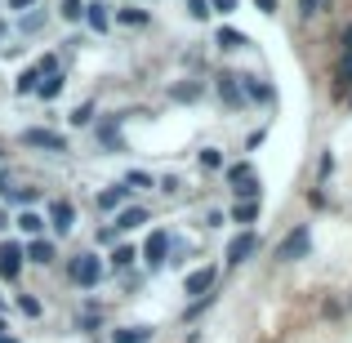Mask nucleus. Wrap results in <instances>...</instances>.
<instances>
[{
    "instance_id": "obj_35",
    "label": "nucleus",
    "mask_w": 352,
    "mask_h": 343,
    "mask_svg": "<svg viewBox=\"0 0 352 343\" xmlns=\"http://www.w3.org/2000/svg\"><path fill=\"white\" fill-rule=\"evenodd\" d=\"M210 9H219V14H232L236 0H210Z\"/></svg>"
},
{
    "instance_id": "obj_4",
    "label": "nucleus",
    "mask_w": 352,
    "mask_h": 343,
    "mask_svg": "<svg viewBox=\"0 0 352 343\" xmlns=\"http://www.w3.org/2000/svg\"><path fill=\"white\" fill-rule=\"evenodd\" d=\"M23 258H27V250L18 245V241H5V245H0V276L14 281V276L23 272Z\"/></svg>"
},
{
    "instance_id": "obj_43",
    "label": "nucleus",
    "mask_w": 352,
    "mask_h": 343,
    "mask_svg": "<svg viewBox=\"0 0 352 343\" xmlns=\"http://www.w3.org/2000/svg\"><path fill=\"white\" fill-rule=\"evenodd\" d=\"M0 156H5V147H0Z\"/></svg>"
},
{
    "instance_id": "obj_9",
    "label": "nucleus",
    "mask_w": 352,
    "mask_h": 343,
    "mask_svg": "<svg viewBox=\"0 0 352 343\" xmlns=\"http://www.w3.org/2000/svg\"><path fill=\"white\" fill-rule=\"evenodd\" d=\"M210 285H214V267H201V272H192L188 281H183V290H188V294H197V299H206V294H210Z\"/></svg>"
},
{
    "instance_id": "obj_22",
    "label": "nucleus",
    "mask_w": 352,
    "mask_h": 343,
    "mask_svg": "<svg viewBox=\"0 0 352 343\" xmlns=\"http://www.w3.org/2000/svg\"><path fill=\"white\" fill-rule=\"evenodd\" d=\"M197 161H201V170H219V165H223V152H219V147H201Z\"/></svg>"
},
{
    "instance_id": "obj_18",
    "label": "nucleus",
    "mask_w": 352,
    "mask_h": 343,
    "mask_svg": "<svg viewBox=\"0 0 352 343\" xmlns=\"http://www.w3.org/2000/svg\"><path fill=\"white\" fill-rule=\"evenodd\" d=\"M214 41H219V49H241V45H245V36H241L236 27H223V32H219Z\"/></svg>"
},
{
    "instance_id": "obj_38",
    "label": "nucleus",
    "mask_w": 352,
    "mask_h": 343,
    "mask_svg": "<svg viewBox=\"0 0 352 343\" xmlns=\"http://www.w3.org/2000/svg\"><path fill=\"white\" fill-rule=\"evenodd\" d=\"M36 0H9V9H32Z\"/></svg>"
},
{
    "instance_id": "obj_11",
    "label": "nucleus",
    "mask_w": 352,
    "mask_h": 343,
    "mask_svg": "<svg viewBox=\"0 0 352 343\" xmlns=\"http://www.w3.org/2000/svg\"><path fill=\"white\" fill-rule=\"evenodd\" d=\"M138 223H147V210L143 206H129V210H120V214H116V232H134Z\"/></svg>"
},
{
    "instance_id": "obj_16",
    "label": "nucleus",
    "mask_w": 352,
    "mask_h": 343,
    "mask_svg": "<svg viewBox=\"0 0 352 343\" xmlns=\"http://www.w3.org/2000/svg\"><path fill=\"white\" fill-rule=\"evenodd\" d=\"M116 23H125V27H143V23H147V9L125 5V9H116Z\"/></svg>"
},
{
    "instance_id": "obj_3",
    "label": "nucleus",
    "mask_w": 352,
    "mask_h": 343,
    "mask_svg": "<svg viewBox=\"0 0 352 343\" xmlns=\"http://www.w3.org/2000/svg\"><path fill=\"white\" fill-rule=\"evenodd\" d=\"M228 183H232L236 201H254L258 197V179H254L250 165H232V170H228Z\"/></svg>"
},
{
    "instance_id": "obj_37",
    "label": "nucleus",
    "mask_w": 352,
    "mask_h": 343,
    "mask_svg": "<svg viewBox=\"0 0 352 343\" xmlns=\"http://www.w3.org/2000/svg\"><path fill=\"white\" fill-rule=\"evenodd\" d=\"M0 343H18L14 335H9V326H5V321H0Z\"/></svg>"
},
{
    "instance_id": "obj_42",
    "label": "nucleus",
    "mask_w": 352,
    "mask_h": 343,
    "mask_svg": "<svg viewBox=\"0 0 352 343\" xmlns=\"http://www.w3.org/2000/svg\"><path fill=\"white\" fill-rule=\"evenodd\" d=\"M348 312H352V294H348Z\"/></svg>"
},
{
    "instance_id": "obj_19",
    "label": "nucleus",
    "mask_w": 352,
    "mask_h": 343,
    "mask_svg": "<svg viewBox=\"0 0 352 343\" xmlns=\"http://www.w3.org/2000/svg\"><path fill=\"white\" fill-rule=\"evenodd\" d=\"M85 14H89V27H94V32H103V27H107V5H103V0L85 5Z\"/></svg>"
},
{
    "instance_id": "obj_29",
    "label": "nucleus",
    "mask_w": 352,
    "mask_h": 343,
    "mask_svg": "<svg viewBox=\"0 0 352 343\" xmlns=\"http://www.w3.org/2000/svg\"><path fill=\"white\" fill-rule=\"evenodd\" d=\"M18 308H23V317H41V299H27V294H23Z\"/></svg>"
},
{
    "instance_id": "obj_39",
    "label": "nucleus",
    "mask_w": 352,
    "mask_h": 343,
    "mask_svg": "<svg viewBox=\"0 0 352 343\" xmlns=\"http://www.w3.org/2000/svg\"><path fill=\"white\" fill-rule=\"evenodd\" d=\"M344 49H348V54H352V23H348V27H344Z\"/></svg>"
},
{
    "instance_id": "obj_44",
    "label": "nucleus",
    "mask_w": 352,
    "mask_h": 343,
    "mask_svg": "<svg viewBox=\"0 0 352 343\" xmlns=\"http://www.w3.org/2000/svg\"><path fill=\"white\" fill-rule=\"evenodd\" d=\"M348 103H352V98H348Z\"/></svg>"
},
{
    "instance_id": "obj_10",
    "label": "nucleus",
    "mask_w": 352,
    "mask_h": 343,
    "mask_svg": "<svg viewBox=\"0 0 352 343\" xmlns=\"http://www.w3.org/2000/svg\"><path fill=\"white\" fill-rule=\"evenodd\" d=\"M214 89H219V98H223V107H241V98H245L241 85H236V76H228V71L214 80Z\"/></svg>"
},
{
    "instance_id": "obj_17",
    "label": "nucleus",
    "mask_w": 352,
    "mask_h": 343,
    "mask_svg": "<svg viewBox=\"0 0 352 343\" xmlns=\"http://www.w3.org/2000/svg\"><path fill=\"white\" fill-rule=\"evenodd\" d=\"M241 94L258 98V103H272V85H263V80H245V85H241Z\"/></svg>"
},
{
    "instance_id": "obj_14",
    "label": "nucleus",
    "mask_w": 352,
    "mask_h": 343,
    "mask_svg": "<svg viewBox=\"0 0 352 343\" xmlns=\"http://www.w3.org/2000/svg\"><path fill=\"white\" fill-rule=\"evenodd\" d=\"M147 339H152V326H125L112 335V343H147Z\"/></svg>"
},
{
    "instance_id": "obj_21",
    "label": "nucleus",
    "mask_w": 352,
    "mask_h": 343,
    "mask_svg": "<svg viewBox=\"0 0 352 343\" xmlns=\"http://www.w3.org/2000/svg\"><path fill=\"white\" fill-rule=\"evenodd\" d=\"M18 228H23V232H27V236H36V232H41V228H45V219H41V214H36V210H23V214H18Z\"/></svg>"
},
{
    "instance_id": "obj_13",
    "label": "nucleus",
    "mask_w": 352,
    "mask_h": 343,
    "mask_svg": "<svg viewBox=\"0 0 352 343\" xmlns=\"http://www.w3.org/2000/svg\"><path fill=\"white\" fill-rule=\"evenodd\" d=\"M125 197H134V192L125 188V183H116V188H107V192H98V210H116Z\"/></svg>"
},
{
    "instance_id": "obj_30",
    "label": "nucleus",
    "mask_w": 352,
    "mask_h": 343,
    "mask_svg": "<svg viewBox=\"0 0 352 343\" xmlns=\"http://www.w3.org/2000/svg\"><path fill=\"white\" fill-rule=\"evenodd\" d=\"M188 14H192V18H197V23H201V18L210 14V0H188Z\"/></svg>"
},
{
    "instance_id": "obj_27",
    "label": "nucleus",
    "mask_w": 352,
    "mask_h": 343,
    "mask_svg": "<svg viewBox=\"0 0 352 343\" xmlns=\"http://www.w3.org/2000/svg\"><path fill=\"white\" fill-rule=\"evenodd\" d=\"M89 116H94V103H80L76 112H72V125H89Z\"/></svg>"
},
{
    "instance_id": "obj_33",
    "label": "nucleus",
    "mask_w": 352,
    "mask_h": 343,
    "mask_svg": "<svg viewBox=\"0 0 352 343\" xmlns=\"http://www.w3.org/2000/svg\"><path fill=\"white\" fill-rule=\"evenodd\" d=\"M299 14H303V18H312V14H321V0H299Z\"/></svg>"
},
{
    "instance_id": "obj_23",
    "label": "nucleus",
    "mask_w": 352,
    "mask_h": 343,
    "mask_svg": "<svg viewBox=\"0 0 352 343\" xmlns=\"http://www.w3.org/2000/svg\"><path fill=\"white\" fill-rule=\"evenodd\" d=\"M36 85H41V71H36V67H27L23 76H18V85H14V89H18V94H32Z\"/></svg>"
},
{
    "instance_id": "obj_31",
    "label": "nucleus",
    "mask_w": 352,
    "mask_h": 343,
    "mask_svg": "<svg viewBox=\"0 0 352 343\" xmlns=\"http://www.w3.org/2000/svg\"><path fill=\"white\" fill-rule=\"evenodd\" d=\"M85 14V5H80V0H63V18H80Z\"/></svg>"
},
{
    "instance_id": "obj_25",
    "label": "nucleus",
    "mask_w": 352,
    "mask_h": 343,
    "mask_svg": "<svg viewBox=\"0 0 352 343\" xmlns=\"http://www.w3.org/2000/svg\"><path fill=\"white\" fill-rule=\"evenodd\" d=\"M125 188H129V192H138V188H152V179H147L143 170H129V174H125Z\"/></svg>"
},
{
    "instance_id": "obj_34",
    "label": "nucleus",
    "mask_w": 352,
    "mask_h": 343,
    "mask_svg": "<svg viewBox=\"0 0 352 343\" xmlns=\"http://www.w3.org/2000/svg\"><path fill=\"white\" fill-rule=\"evenodd\" d=\"M36 27H45V14H32V18H23V32H36Z\"/></svg>"
},
{
    "instance_id": "obj_6",
    "label": "nucleus",
    "mask_w": 352,
    "mask_h": 343,
    "mask_svg": "<svg viewBox=\"0 0 352 343\" xmlns=\"http://www.w3.org/2000/svg\"><path fill=\"white\" fill-rule=\"evenodd\" d=\"M50 223H54V232L67 236L72 223H76V206H72V201H54V206H50Z\"/></svg>"
},
{
    "instance_id": "obj_26",
    "label": "nucleus",
    "mask_w": 352,
    "mask_h": 343,
    "mask_svg": "<svg viewBox=\"0 0 352 343\" xmlns=\"http://www.w3.org/2000/svg\"><path fill=\"white\" fill-rule=\"evenodd\" d=\"M9 197H14L18 206H32V201H36V188H9Z\"/></svg>"
},
{
    "instance_id": "obj_1",
    "label": "nucleus",
    "mask_w": 352,
    "mask_h": 343,
    "mask_svg": "<svg viewBox=\"0 0 352 343\" xmlns=\"http://www.w3.org/2000/svg\"><path fill=\"white\" fill-rule=\"evenodd\" d=\"M67 276H72V285H98L103 281V263L94 254H76L67 263Z\"/></svg>"
},
{
    "instance_id": "obj_20",
    "label": "nucleus",
    "mask_w": 352,
    "mask_h": 343,
    "mask_svg": "<svg viewBox=\"0 0 352 343\" xmlns=\"http://www.w3.org/2000/svg\"><path fill=\"white\" fill-rule=\"evenodd\" d=\"M232 219H236V223H254V219H258V201H236Z\"/></svg>"
},
{
    "instance_id": "obj_7",
    "label": "nucleus",
    "mask_w": 352,
    "mask_h": 343,
    "mask_svg": "<svg viewBox=\"0 0 352 343\" xmlns=\"http://www.w3.org/2000/svg\"><path fill=\"white\" fill-rule=\"evenodd\" d=\"M254 245H258V236H254V232H241V236L232 241V245H228V263H245V258L250 254H254Z\"/></svg>"
},
{
    "instance_id": "obj_36",
    "label": "nucleus",
    "mask_w": 352,
    "mask_h": 343,
    "mask_svg": "<svg viewBox=\"0 0 352 343\" xmlns=\"http://www.w3.org/2000/svg\"><path fill=\"white\" fill-rule=\"evenodd\" d=\"M258 9H263V14H276V0H254Z\"/></svg>"
},
{
    "instance_id": "obj_8",
    "label": "nucleus",
    "mask_w": 352,
    "mask_h": 343,
    "mask_svg": "<svg viewBox=\"0 0 352 343\" xmlns=\"http://www.w3.org/2000/svg\"><path fill=\"white\" fill-rule=\"evenodd\" d=\"M143 254H147V263H152V267H161L165 254H170V236H165V232H152L147 245H143Z\"/></svg>"
},
{
    "instance_id": "obj_32",
    "label": "nucleus",
    "mask_w": 352,
    "mask_h": 343,
    "mask_svg": "<svg viewBox=\"0 0 352 343\" xmlns=\"http://www.w3.org/2000/svg\"><path fill=\"white\" fill-rule=\"evenodd\" d=\"M197 94H201L197 85H179V89H174V98H183V103H192V98H197Z\"/></svg>"
},
{
    "instance_id": "obj_15",
    "label": "nucleus",
    "mask_w": 352,
    "mask_h": 343,
    "mask_svg": "<svg viewBox=\"0 0 352 343\" xmlns=\"http://www.w3.org/2000/svg\"><path fill=\"white\" fill-rule=\"evenodd\" d=\"M67 85V80H63V71H50V76H41V85H36V94L41 98H58V89Z\"/></svg>"
},
{
    "instance_id": "obj_2",
    "label": "nucleus",
    "mask_w": 352,
    "mask_h": 343,
    "mask_svg": "<svg viewBox=\"0 0 352 343\" xmlns=\"http://www.w3.org/2000/svg\"><path fill=\"white\" fill-rule=\"evenodd\" d=\"M308 250H312V232L308 228H294L290 236L276 245V258H281V263H294V258H303Z\"/></svg>"
},
{
    "instance_id": "obj_41",
    "label": "nucleus",
    "mask_w": 352,
    "mask_h": 343,
    "mask_svg": "<svg viewBox=\"0 0 352 343\" xmlns=\"http://www.w3.org/2000/svg\"><path fill=\"white\" fill-rule=\"evenodd\" d=\"M0 228H9V214H5V210H0Z\"/></svg>"
},
{
    "instance_id": "obj_12",
    "label": "nucleus",
    "mask_w": 352,
    "mask_h": 343,
    "mask_svg": "<svg viewBox=\"0 0 352 343\" xmlns=\"http://www.w3.org/2000/svg\"><path fill=\"white\" fill-rule=\"evenodd\" d=\"M23 250H27V263H36V267L54 263V245H50V241H32V245H23Z\"/></svg>"
},
{
    "instance_id": "obj_24",
    "label": "nucleus",
    "mask_w": 352,
    "mask_h": 343,
    "mask_svg": "<svg viewBox=\"0 0 352 343\" xmlns=\"http://www.w3.org/2000/svg\"><path fill=\"white\" fill-rule=\"evenodd\" d=\"M134 258H138V250H134V245H120L116 254H112V267H120V272H125V267L134 263Z\"/></svg>"
},
{
    "instance_id": "obj_5",
    "label": "nucleus",
    "mask_w": 352,
    "mask_h": 343,
    "mask_svg": "<svg viewBox=\"0 0 352 343\" xmlns=\"http://www.w3.org/2000/svg\"><path fill=\"white\" fill-rule=\"evenodd\" d=\"M27 147H45V152H67V138L54 134V129H23Z\"/></svg>"
},
{
    "instance_id": "obj_40",
    "label": "nucleus",
    "mask_w": 352,
    "mask_h": 343,
    "mask_svg": "<svg viewBox=\"0 0 352 343\" xmlns=\"http://www.w3.org/2000/svg\"><path fill=\"white\" fill-rule=\"evenodd\" d=\"M0 192H9V174L5 170H0Z\"/></svg>"
},
{
    "instance_id": "obj_28",
    "label": "nucleus",
    "mask_w": 352,
    "mask_h": 343,
    "mask_svg": "<svg viewBox=\"0 0 352 343\" xmlns=\"http://www.w3.org/2000/svg\"><path fill=\"white\" fill-rule=\"evenodd\" d=\"M36 71H41V76H50V71H58V54H45V58L36 63Z\"/></svg>"
}]
</instances>
